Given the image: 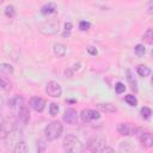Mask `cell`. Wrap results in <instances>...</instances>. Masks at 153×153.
Returning a JSON list of instances; mask_svg holds the SVG:
<instances>
[{
  "label": "cell",
  "mask_w": 153,
  "mask_h": 153,
  "mask_svg": "<svg viewBox=\"0 0 153 153\" xmlns=\"http://www.w3.org/2000/svg\"><path fill=\"white\" fill-rule=\"evenodd\" d=\"M62 131H63V126L59 121H53L44 128V136L48 141H54L61 136Z\"/></svg>",
  "instance_id": "cell-1"
},
{
  "label": "cell",
  "mask_w": 153,
  "mask_h": 153,
  "mask_svg": "<svg viewBox=\"0 0 153 153\" xmlns=\"http://www.w3.org/2000/svg\"><path fill=\"white\" fill-rule=\"evenodd\" d=\"M63 148L67 152L71 153H80L84 151V146L81 143V141L75 136V135H67L63 139Z\"/></svg>",
  "instance_id": "cell-2"
},
{
  "label": "cell",
  "mask_w": 153,
  "mask_h": 153,
  "mask_svg": "<svg viewBox=\"0 0 153 153\" xmlns=\"http://www.w3.org/2000/svg\"><path fill=\"white\" fill-rule=\"evenodd\" d=\"M59 26H60V22L56 18H51L49 20H47L45 23H43L39 27V32L45 35V36H51L57 33L59 31Z\"/></svg>",
  "instance_id": "cell-3"
},
{
  "label": "cell",
  "mask_w": 153,
  "mask_h": 153,
  "mask_svg": "<svg viewBox=\"0 0 153 153\" xmlns=\"http://www.w3.org/2000/svg\"><path fill=\"white\" fill-rule=\"evenodd\" d=\"M106 146V137L103 135H96L87 142V149L91 152H102Z\"/></svg>",
  "instance_id": "cell-4"
},
{
  "label": "cell",
  "mask_w": 153,
  "mask_h": 153,
  "mask_svg": "<svg viewBox=\"0 0 153 153\" xmlns=\"http://www.w3.org/2000/svg\"><path fill=\"white\" fill-rule=\"evenodd\" d=\"M5 140L7 141V145H16L17 142H19L20 140H23V130L22 128H19L18 126H13L12 129L10 130V133L7 134V136L5 137Z\"/></svg>",
  "instance_id": "cell-5"
},
{
  "label": "cell",
  "mask_w": 153,
  "mask_h": 153,
  "mask_svg": "<svg viewBox=\"0 0 153 153\" xmlns=\"http://www.w3.org/2000/svg\"><path fill=\"white\" fill-rule=\"evenodd\" d=\"M135 135H136L137 140L140 141V143H141L143 147H146V148H151V147L153 146V136H152V134H151L149 131L139 128Z\"/></svg>",
  "instance_id": "cell-6"
},
{
  "label": "cell",
  "mask_w": 153,
  "mask_h": 153,
  "mask_svg": "<svg viewBox=\"0 0 153 153\" xmlns=\"http://www.w3.org/2000/svg\"><path fill=\"white\" fill-rule=\"evenodd\" d=\"M8 106L12 110V112L14 115H17L25 106V100L22 96H14L8 100Z\"/></svg>",
  "instance_id": "cell-7"
},
{
  "label": "cell",
  "mask_w": 153,
  "mask_h": 153,
  "mask_svg": "<svg viewBox=\"0 0 153 153\" xmlns=\"http://www.w3.org/2000/svg\"><path fill=\"white\" fill-rule=\"evenodd\" d=\"M45 92L48 96L53 97V98H59L62 93V88L60 86V84H57L56 81H49L45 86Z\"/></svg>",
  "instance_id": "cell-8"
},
{
  "label": "cell",
  "mask_w": 153,
  "mask_h": 153,
  "mask_svg": "<svg viewBox=\"0 0 153 153\" xmlns=\"http://www.w3.org/2000/svg\"><path fill=\"white\" fill-rule=\"evenodd\" d=\"M137 127L131 126L130 123H118L117 124V131L123 135V136H130V135H135L137 131Z\"/></svg>",
  "instance_id": "cell-9"
},
{
  "label": "cell",
  "mask_w": 153,
  "mask_h": 153,
  "mask_svg": "<svg viewBox=\"0 0 153 153\" xmlns=\"http://www.w3.org/2000/svg\"><path fill=\"white\" fill-rule=\"evenodd\" d=\"M99 117H100L99 112L96 111V110H93V109H84L80 112V118L85 123H90V122H92L94 120H98Z\"/></svg>",
  "instance_id": "cell-10"
},
{
  "label": "cell",
  "mask_w": 153,
  "mask_h": 153,
  "mask_svg": "<svg viewBox=\"0 0 153 153\" xmlns=\"http://www.w3.org/2000/svg\"><path fill=\"white\" fill-rule=\"evenodd\" d=\"M30 106L35 110V111H37V112H42L43 110H44V108H45V100L43 99V98H41V97H32L31 99H30Z\"/></svg>",
  "instance_id": "cell-11"
},
{
  "label": "cell",
  "mask_w": 153,
  "mask_h": 153,
  "mask_svg": "<svg viewBox=\"0 0 153 153\" xmlns=\"http://www.w3.org/2000/svg\"><path fill=\"white\" fill-rule=\"evenodd\" d=\"M78 116H79V115H78L76 110L69 108V109H67V110L65 111V114H63V121H65L66 123H68V124H75V123L78 122Z\"/></svg>",
  "instance_id": "cell-12"
},
{
  "label": "cell",
  "mask_w": 153,
  "mask_h": 153,
  "mask_svg": "<svg viewBox=\"0 0 153 153\" xmlns=\"http://www.w3.org/2000/svg\"><path fill=\"white\" fill-rule=\"evenodd\" d=\"M16 117H17V120H16V123H14V124H18V123L20 122L23 126H25V124L29 122V118H30V111H29L27 106L25 105V106L16 115Z\"/></svg>",
  "instance_id": "cell-13"
},
{
  "label": "cell",
  "mask_w": 153,
  "mask_h": 153,
  "mask_svg": "<svg viewBox=\"0 0 153 153\" xmlns=\"http://www.w3.org/2000/svg\"><path fill=\"white\" fill-rule=\"evenodd\" d=\"M55 12H56V5L54 2H48V4L43 5L41 8V13L44 16H50Z\"/></svg>",
  "instance_id": "cell-14"
},
{
  "label": "cell",
  "mask_w": 153,
  "mask_h": 153,
  "mask_svg": "<svg viewBox=\"0 0 153 153\" xmlns=\"http://www.w3.org/2000/svg\"><path fill=\"white\" fill-rule=\"evenodd\" d=\"M53 51H54V54H55L56 56L63 57V56L66 55V53H67V48H66V45L62 44V43H55L54 47H53Z\"/></svg>",
  "instance_id": "cell-15"
},
{
  "label": "cell",
  "mask_w": 153,
  "mask_h": 153,
  "mask_svg": "<svg viewBox=\"0 0 153 153\" xmlns=\"http://www.w3.org/2000/svg\"><path fill=\"white\" fill-rule=\"evenodd\" d=\"M12 151H13L14 153H26V152H29V147H27V145H26L23 140H20L19 142H17V143L13 146Z\"/></svg>",
  "instance_id": "cell-16"
},
{
  "label": "cell",
  "mask_w": 153,
  "mask_h": 153,
  "mask_svg": "<svg viewBox=\"0 0 153 153\" xmlns=\"http://www.w3.org/2000/svg\"><path fill=\"white\" fill-rule=\"evenodd\" d=\"M98 110L105 114H112L116 112V108L115 105L110 104V103H105V104H98Z\"/></svg>",
  "instance_id": "cell-17"
},
{
  "label": "cell",
  "mask_w": 153,
  "mask_h": 153,
  "mask_svg": "<svg viewBox=\"0 0 153 153\" xmlns=\"http://www.w3.org/2000/svg\"><path fill=\"white\" fill-rule=\"evenodd\" d=\"M136 73H137L140 76L146 78V76H148V75L151 74V68L147 67L146 65H139V66L136 67Z\"/></svg>",
  "instance_id": "cell-18"
},
{
  "label": "cell",
  "mask_w": 153,
  "mask_h": 153,
  "mask_svg": "<svg viewBox=\"0 0 153 153\" xmlns=\"http://www.w3.org/2000/svg\"><path fill=\"white\" fill-rule=\"evenodd\" d=\"M127 80H128V82H129V85H130V88L133 90V91H137V82H136V80L134 79V76L131 75V72L128 69L127 71Z\"/></svg>",
  "instance_id": "cell-19"
},
{
  "label": "cell",
  "mask_w": 153,
  "mask_h": 153,
  "mask_svg": "<svg viewBox=\"0 0 153 153\" xmlns=\"http://www.w3.org/2000/svg\"><path fill=\"white\" fill-rule=\"evenodd\" d=\"M0 73L5 75H11L13 74V67L10 63H1L0 65Z\"/></svg>",
  "instance_id": "cell-20"
},
{
  "label": "cell",
  "mask_w": 153,
  "mask_h": 153,
  "mask_svg": "<svg viewBox=\"0 0 153 153\" xmlns=\"http://www.w3.org/2000/svg\"><path fill=\"white\" fill-rule=\"evenodd\" d=\"M118 149H120V152H131V151L134 149V147H133L131 142H129V141H123V142L120 143Z\"/></svg>",
  "instance_id": "cell-21"
},
{
  "label": "cell",
  "mask_w": 153,
  "mask_h": 153,
  "mask_svg": "<svg viewBox=\"0 0 153 153\" xmlns=\"http://www.w3.org/2000/svg\"><path fill=\"white\" fill-rule=\"evenodd\" d=\"M142 39L147 43V44H153V30L152 29H147V31L143 33Z\"/></svg>",
  "instance_id": "cell-22"
},
{
  "label": "cell",
  "mask_w": 153,
  "mask_h": 153,
  "mask_svg": "<svg viewBox=\"0 0 153 153\" xmlns=\"http://www.w3.org/2000/svg\"><path fill=\"white\" fill-rule=\"evenodd\" d=\"M0 90L4 91V92H8L11 91V82L4 78L0 76Z\"/></svg>",
  "instance_id": "cell-23"
},
{
  "label": "cell",
  "mask_w": 153,
  "mask_h": 153,
  "mask_svg": "<svg viewBox=\"0 0 153 153\" xmlns=\"http://www.w3.org/2000/svg\"><path fill=\"white\" fill-rule=\"evenodd\" d=\"M140 115L142 118L145 120H149L151 118V115H152V110L148 108V106H143L140 109Z\"/></svg>",
  "instance_id": "cell-24"
},
{
  "label": "cell",
  "mask_w": 153,
  "mask_h": 153,
  "mask_svg": "<svg viewBox=\"0 0 153 153\" xmlns=\"http://www.w3.org/2000/svg\"><path fill=\"white\" fill-rule=\"evenodd\" d=\"M124 100H126V103H127L128 105H130V106H136V105H137V99H136V97L133 96V94H127V96L124 97Z\"/></svg>",
  "instance_id": "cell-25"
},
{
  "label": "cell",
  "mask_w": 153,
  "mask_h": 153,
  "mask_svg": "<svg viewBox=\"0 0 153 153\" xmlns=\"http://www.w3.org/2000/svg\"><path fill=\"white\" fill-rule=\"evenodd\" d=\"M5 16L8 17V18H13L16 16V10H14V6L12 5H8L6 8H5Z\"/></svg>",
  "instance_id": "cell-26"
},
{
  "label": "cell",
  "mask_w": 153,
  "mask_h": 153,
  "mask_svg": "<svg viewBox=\"0 0 153 153\" xmlns=\"http://www.w3.org/2000/svg\"><path fill=\"white\" fill-rule=\"evenodd\" d=\"M134 50H135V54H136L137 56H140V57H141V56H143V55H145V53H146V49H145V47H143L142 44H137V45L135 47V49H134Z\"/></svg>",
  "instance_id": "cell-27"
},
{
  "label": "cell",
  "mask_w": 153,
  "mask_h": 153,
  "mask_svg": "<svg viewBox=\"0 0 153 153\" xmlns=\"http://www.w3.org/2000/svg\"><path fill=\"white\" fill-rule=\"evenodd\" d=\"M71 31H72V23H66L65 24V31L62 32L63 37H69L71 36Z\"/></svg>",
  "instance_id": "cell-28"
},
{
  "label": "cell",
  "mask_w": 153,
  "mask_h": 153,
  "mask_svg": "<svg viewBox=\"0 0 153 153\" xmlns=\"http://www.w3.org/2000/svg\"><path fill=\"white\" fill-rule=\"evenodd\" d=\"M57 112H59V106H57V104H56V103H51V104L49 105V114H50L51 116H56Z\"/></svg>",
  "instance_id": "cell-29"
},
{
  "label": "cell",
  "mask_w": 153,
  "mask_h": 153,
  "mask_svg": "<svg viewBox=\"0 0 153 153\" xmlns=\"http://www.w3.org/2000/svg\"><path fill=\"white\" fill-rule=\"evenodd\" d=\"M91 27V24H90V22H86V20H81L80 23H79V29L81 30V31H86V30H88Z\"/></svg>",
  "instance_id": "cell-30"
},
{
  "label": "cell",
  "mask_w": 153,
  "mask_h": 153,
  "mask_svg": "<svg viewBox=\"0 0 153 153\" xmlns=\"http://www.w3.org/2000/svg\"><path fill=\"white\" fill-rule=\"evenodd\" d=\"M124 90H126L124 84H122V82H117V84L115 85V91H116V93L121 94V93H123V92H124Z\"/></svg>",
  "instance_id": "cell-31"
},
{
  "label": "cell",
  "mask_w": 153,
  "mask_h": 153,
  "mask_svg": "<svg viewBox=\"0 0 153 153\" xmlns=\"http://www.w3.org/2000/svg\"><path fill=\"white\" fill-rule=\"evenodd\" d=\"M147 12H148L149 14L153 13V2H152V0H149L148 4H147Z\"/></svg>",
  "instance_id": "cell-32"
},
{
  "label": "cell",
  "mask_w": 153,
  "mask_h": 153,
  "mask_svg": "<svg viewBox=\"0 0 153 153\" xmlns=\"http://www.w3.org/2000/svg\"><path fill=\"white\" fill-rule=\"evenodd\" d=\"M87 53H88L90 55H97V49H96L94 47H88V48H87Z\"/></svg>",
  "instance_id": "cell-33"
},
{
  "label": "cell",
  "mask_w": 153,
  "mask_h": 153,
  "mask_svg": "<svg viewBox=\"0 0 153 153\" xmlns=\"http://www.w3.org/2000/svg\"><path fill=\"white\" fill-rule=\"evenodd\" d=\"M102 152H103V153H105V152H114V149H112L111 147H108V146H105V147L102 149Z\"/></svg>",
  "instance_id": "cell-34"
},
{
  "label": "cell",
  "mask_w": 153,
  "mask_h": 153,
  "mask_svg": "<svg viewBox=\"0 0 153 153\" xmlns=\"http://www.w3.org/2000/svg\"><path fill=\"white\" fill-rule=\"evenodd\" d=\"M2 105H4V99H2V97L0 96V110L2 109Z\"/></svg>",
  "instance_id": "cell-35"
},
{
  "label": "cell",
  "mask_w": 153,
  "mask_h": 153,
  "mask_svg": "<svg viewBox=\"0 0 153 153\" xmlns=\"http://www.w3.org/2000/svg\"><path fill=\"white\" fill-rule=\"evenodd\" d=\"M2 123H4V117H2V115L0 114V126H1Z\"/></svg>",
  "instance_id": "cell-36"
},
{
  "label": "cell",
  "mask_w": 153,
  "mask_h": 153,
  "mask_svg": "<svg viewBox=\"0 0 153 153\" xmlns=\"http://www.w3.org/2000/svg\"><path fill=\"white\" fill-rule=\"evenodd\" d=\"M4 1H5V0H0V4H1V2H4Z\"/></svg>",
  "instance_id": "cell-37"
}]
</instances>
